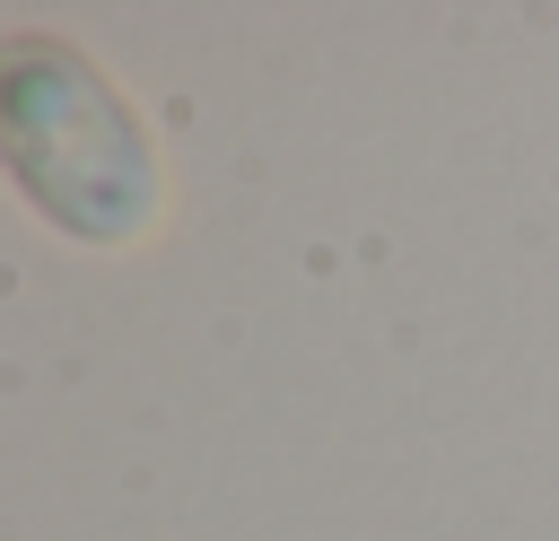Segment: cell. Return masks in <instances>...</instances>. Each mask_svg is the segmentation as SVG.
I'll use <instances>...</instances> for the list:
<instances>
[{
  "instance_id": "cell-1",
  "label": "cell",
  "mask_w": 559,
  "mask_h": 541,
  "mask_svg": "<svg viewBox=\"0 0 559 541\" xmlns=\"http://www.w3.org/2000/svg\"><path fill=\"white\" fill-rule=\"evenodd\" d=\"M0 148L17 192L79 244H131L157 218V148L79 44H52V35L9 44Z\"/></svg>"
}]
</instances>
